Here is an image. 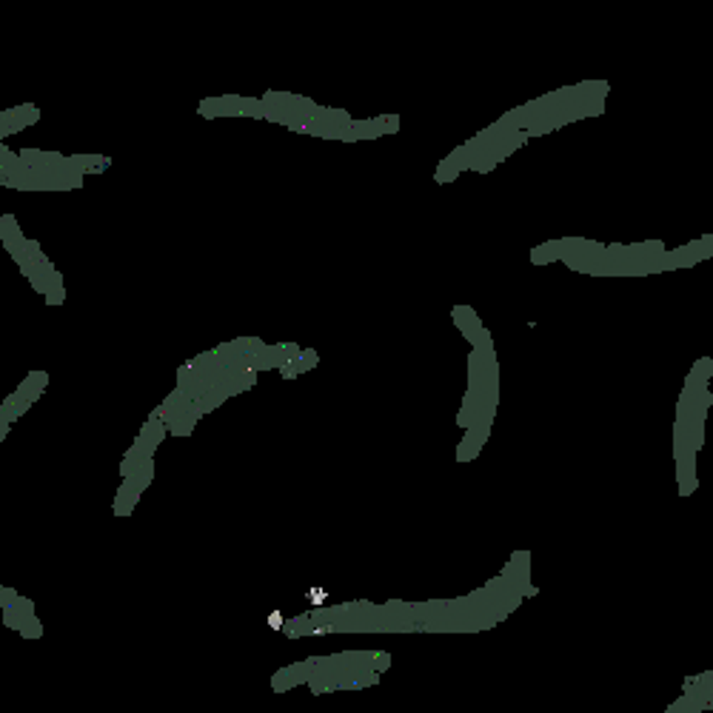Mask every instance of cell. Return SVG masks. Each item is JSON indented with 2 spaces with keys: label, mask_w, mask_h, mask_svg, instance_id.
<instances>
[{
  "label": "cell",
  "mask_w": 713,
  "mask_h": 713,
  "mask_svg": "<svg viewBox=\"0 0 713 713\" xmlns=\"http://www.w3.org/2000/svg\"><path fill=\"white\" fill-rule=\"evenodd\" d=\"M63 300H66V291H63V294H46V303H49V305H57V303H63Z\"/></svg>",
  "instance_id": "cell-3"
},
{
  "label": "cell",
  "mask_w": 713,
  "mask_h": 713,
  "mask_svg": "<svg viewBox=\"0 0 713 713\" xmlns=\"http://www.w3.org/2000/svg\"><path fill=\"white\" fill-rule=\"evenodd\" d=\"M17 633H20L23 639H41V636H43V625H41L38 617H31V619L23 622V628H20Z\"/></svg>",
  "instance_id": "cell-2"
},
{
  "label": "cell",
  "mask_w": 713,
  "mask_h": 713,
  "mask_svg": "<svg viewBox=\"0 0 713 713\" xmlns=\"http://www.w3.org/2000/svg\"><path fill=\"white\" fill-rule=\"evenodd\" d=\"M31 617H34V602H31V599H26V596H17V602H15V605L3 608V625H6V628H12V631H20V628H23V622H26V619H31Z\"/></svg>",
  "instance_id": "cell-1"
}]
</instances>
